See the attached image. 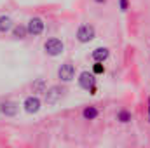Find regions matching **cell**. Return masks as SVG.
I'll list each match as a JSON object with an SVG mask.
<instances>
[{
	"label": "cell",
	"mask_w": 150,
	"mask_h": 148,
	"mask_svg": "<svg viewBox=\"0 0 150 148\" xmlns=\"http://www.w3.org/2000/svg\"><path fill=\"white\" fill-rule=\"evenodd\" d=\"M79 85L80 89L87 91L89 94H96L98 87H96V75L93 72H82L79 75Z\"/></svg>",
	"instance_id": "cell-1"
},
{
	"label": "cell",
	"mask_w": 150,
	"mask_h": 148,
	"mask_svg": "<svg viewBox=\"0 0 150 148\" xmlns=\"http://www.w3.org/2000/svg\"><path fill=\"white\" fill-rule=\"evenodd\" d=\"M44 51H45V54L56 58V56H59V54L65 51V44H63L59 38L52 37V38H49V40H45V44H44Z\"/></svg>",
	"instance_id": "cell-2"
},
{
	"label": "cell",
	"mask_w": 150,
	"mask_h": 148,
	"mask_svg": "<svg viewBox=\"0 0 150 148\" xmlns=\"http://www.w3.org/2000/svg\"><path fill=\"white\" fill-rule=\"evenodd\" d=\"M94 37H96V30H94L93 25H80L79 26V30H77V40L80 44H87Z\"/></svg>",
	"instance_id": "cell-3"
},
{
	"label": "cell",
	"mask_w": 150,
	"mask_h": 148,
	"mask_svg": "<svg viewBox=\"0 0 150 148\" xmlns=\"http://www.w3.org/2000/svg\"><path fill=\"white\" fill-rule=\"evenodd\" d=\"M44 92H45V103H47V105H56V103L63 98L65 87H61V85H52V87L45 89Z\"/></svg>",
	"instance_id": "cell-4"
},
{
	"label": "cell",
	"mask_w": 150,
	"mask_h": 148,
	"mask_svg": "<svg viewBox=\"0 0 150 148\" xmlns=\"http://www.w3.org/2000/svg\"><path fill=\"white\" fill-rule=\"evenodd\" d=\"M75 77V66L72 63H63L59 68H58V78L61 80V82H72Z\"/></svg>",
	"instance_id": "cell-5"
},
{
	"label": "cell",
	"mask_w": 150,
	"mask_h": 148,
	"mask_svg": "<svg viewBox=\"0 0 150 148\" xmlns=\"http://www.w3.org/2000/svg\"><path fill=\"white\" fill-rule=\"evenodd\" d=\"M44 19L42 18H32L30 21H28V25H26V30H28V35H33V37H37L40 35L42 32H44Z\"/></svg>",
	"instance_id": "cell-6"
},
{
	"label": "cell",
	"mask_w": 150,
	"mask_h": 148,
	"mask_svg": "<svg viewBox=\"0 0 150 148\" xmlns=\"http://www.w3.org/2000/svg\"><path fill=\"white\" fill-rule=\"evenodd\" d=\"M23 106H25V111H28V113H38L40 106H42V101L38 96H28L25 99Z\"/></svg>",
	"instance_id": "cell-7"
},
{
	"label": "cell",
	"mask_w": 150,
	"mask_h": 148,
	"mask_svg": "<svg viewBox=\"0 0 150 148\" xmlns=\"http://www.w3.org/2000/svg\"><path fill=\"white\" fill-rule=\"evenodd\" d=\"M0 111L5 117H16L19 111V105L14 101H4V103H0Z\"/></svg>",
	"instance_id": "cell-8"
},
{
	"label": "cell",
	"mask_w": 150,
	"mask_h": 148,
	"mask_svg": "<svg viewBox=\"0 0 150 148\" xmlns=\"http://www.w3.org/2000/svg\"><path fill=\"white\" fill-rule=\"evenodd\" d=\"M91 58H93V61L105 63V61L110 58V51H108L107 47H98V49H94V51L91 52Z\"/></svg>",
	"instance_id": "cell-9"
},
{
	"label": "cell",
	"mask_w": 150,
	"mask_h": 148,
	"mask_svg": "<svg viewBox=\"0 0 150 148\" xmlns=\"http://www.w3.org/2000/svg\"><path fill=\"white\" fill-rule=\"evenodd\" d=\"M82 117H84L86 120H96V118L100 117V110H98L96 106H86V108L82 110Z\"/></svg>",
	"instance_id": "cell-10"
},
{
	"label": "cell",
	"mask_w": 150,
	"mask_h": 148,
	"mask_svg": "<svg viewBox=\"0 0 150 148\" xmlns=\"http://www.w3.org/2000/svg\"><path fill=\"white\" fill-rule=\"evenodd\" d=\"M12 19L9 16H0V33H7L12 30Z\"/></svg>",
	"instance_id": "cell-11"
},
{
	"label": "cell",
	"mask_w": 150,
	"mask_h": 148,
	"mask_svg": "<svg viewBox=\"0 0 150 148\" xmlns=\"http://www.w3.org/2000/svg\"><path fill=\"white\" fill-rule=\"evenodd\" d=\"M26 35H28V30H26L25 25H16V26H12V37L14 38L23 40V38H26Z\"/></svg>",
	"instance_id": "cell-12"
},
{
	"label": "cell",
	"mask_w": 150,
	"mask_h": 148,
	"mask_svg": "<svg viewBox=\"0 0 150 148\" xmlns=\"http://www.w3.org/2000/svg\"><path fill=\"white\" fill-rule=\"evenodd\" d=\"M117 120H119L120 124H129V122L133 120V113L129 110H126V108H122V110L117 111Z\"/></svg>",
	"instance_id": "cell-13"
},
{
	"label": "cell",
	"mask_w": 150,
	"mask_h": 148,
	"mask_svg": "<svg viewBox=\"0 0 150 148\" xmlns=\"http://www.w3.org/2000/svg\"><path fill=\"white\" fill-rule=\"evenodd\" d=\"M32 89H33V92H44V91L47 89L45 80H44V78H37V80L32 84Z\"/></svg>",
	"instance_id": "cell-14"
},
{
	"label": "cell",
	"mask_w": 150,
	"mask_h": 148,
	"mask_svg": "<svg viewBox=\"0 0 150 148\" xmlns=\"http://www.w3.org/2000/svg\"><path fill=\"white\" fill-rule=\"evenodd\" d=\"M93 73L94 75H103L105 73V65L100 63V61H94V65H93Z\"/></svg>",
	"instance_id": "cell-15"
},
{
	"label": "cell",
	"mask_w": 150,
	"mask_h": 148,
	"mask_svg": "<svg viewBox=\"0 0 150 148\" xmlns=\"http://www.w3.org/2000/svg\"><path fill=\"white\" fill-rule=\"evenodd\" d=\"M119 9H120L122 12H126V11L129 9V0H119Z\"/></svg>",
	"instance_id": "cell-16"
},
{
	"label": "cell",
	"mask_w": 150,
	"mask_h": 148,
	"mask_svg": "<svg viewBox=\"0 0 150 148\" xmlns=\"http://www.w3.org/2000/svg\"><path fill=\"white\" fill-rule=\"evenodd\" d=\"M94 2H96V4H105L107 0H94Z\"/></svg>",
	"instance_id": "cell-17"
},
{
	"label": "cell",
	"mask_w": 150,
	"mask_h": 148,
	"mask_svg": "<svg viewBox=\"0 0 150 148\" xmlns=\"http://www.w3.org/2000/svg\"><path fill=\"white\" fill-rule=\"evenodd\" d=\"M149 122H150V98H149Z\"/></svg>",
	"instance_id": "cell-18"
}]
</instances>
